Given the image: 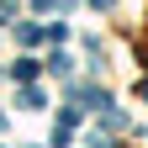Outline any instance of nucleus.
<instances>
[{"mask_svg":"<svg viewBox=\"0 0 148 148\" xmlns=\"http://www.w3.org/2000/svg\"><path fill=\"white\" fill-rule=\"evenodd\" d=\"M138 95H143V101H148V79H138Z\"/></svg>","mask_w":148,"mask_h":148,"instance_id":"nucleus-1","label":"nucleus"},{"mask_svg":"<svg viewBox=\"0 0 148 148\" xmlns=\"http://www.w3.org/2000/svg\"><path fill=\"white\" fill-rule=\"evenodd\" d=\"M37 5H69V0H37Z\"/></svg>","mask_w":148,"mask_h":148,"instance_id":"nucleus-2","label":"nucleus"}]
</instances>
